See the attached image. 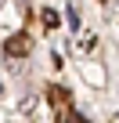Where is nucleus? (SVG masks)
Segmentation results:
<instances>
[{"label":"nucleus","mask_w":119,"mask_h":123,"mask_svg":"<svg viewBox=\"0 0 119 123\" xmlns=\"http://www.w3.org/2000/svg\"><path fill=\"white\" fill-rule=\"evenodd\" d=\"M29 47H33V40H29L25 33H18V36H11V40L4 43V51H7L11 58H22V54H29Z\"/></svg>","instance_id":"1"},{"label":"nucleus","mask_w":119,"mask_h":123,"mask_svg":"<svg viewBox=\"0 0 119 123\" xmlns=\"http://www.w3.org/2000/svg\"><path fill=\"white\" fill-rule=\"evenodd\" d=\"M51 101L58 105V112H69V109H65V105H69V94H65L62 87H54V91H51Z\"/></svg>","instance_id":"2"},{"label":"nucleus","mask_w":119,"mask_h":123,"mask_svg":"<svg viewBox=\"0 0 119 123\" xmlns=\"http://www.w3.org/2000/svg\"><path fill=\"white\" fill-rule=\"evenodd\" d=\"M43 25H47V29L58 25V15H54V11H43Z\"/></svg>","instance_id":"3"}]
</instances>
